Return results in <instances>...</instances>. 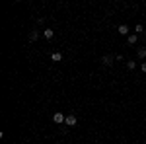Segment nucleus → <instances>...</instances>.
I'll list each match as a JSON object with an SVG mask.
<instances>
[{
    "label": "nucleus",
    "instance_id": "nucleus-1",
    "mask_svg": "<svg viewBox=\"0 0 146 144\" xmlns=\"http://www.w3.org/2000/svg\"><path fill=\"white\" fill-rule=\"evenodd\" d=\"M53 121H55L56 125H62V123L66 121V117H64V115H62V113L58 111V113H55V115H53Z\"/></svg>",
    "mask_w": 146,
    "mask_h": 144
},
{
    "label": "nucleus",
    "instance_id": "nucleus-2",
    "mask_svg": "<svg viewBox=\"0 0 146 144\" xmlns=\"http://www.w3.org/2000/svg\"><path fill=\"white\" fill-rule=\"evenodd\" d=\"M64 125H68V127H76V117H74V115H66Z\"/></svg>",
    "mask_w": 146,
    "mask_h": 144
},
{
    "label": "nucleus",
    "instance_id": "nucleus-3",
    "mask_svg": "<svg viewBox=\"0 0 146 144\" xmlns=\"http://www.w3.org/2000/svg\"><path fill=\"white\" fill-rule=\"evenodd\" d=\"M113 60H115V58H113L111 55H105L103 58H101V62H103L105 66H111V64H113Z\"/></svg>",
    "mask_w": 146,
    "mask_h": 144
},
{
    "label": "nucleus",
    "instance_id": "nucleus-4",
    "mask_svg": "<svg viewBox=\"0 0 146 144\" xmlns=\"http://www.w3.org/2000/svg\"><path fill=\"white\" fill-rule=\"evenodd\" d=\"M43 37H45V39H53V37H55V31H53V29H45V31H43Z\"/></svg>",
    "mask_w": 146,
    "mask_h": 144
},
{
    "label": "nucleus",
    "instance_id": "nucleus-5",
    "mask_svg": "<svg viewBox=\"0 0 146 144\" xmlns=\"http://www.w3.org/2000/svg\"><path fill=\"white\" fill-rule=\"evenodd\" d=\"M119 33H121V35H129V25H125V23H123V25H119Z\"/></svg>",
    "mask_w": 146,
    "mask_h": 144
},
{
    "label": "nucleus",
    "instance_id": "nucleus-6",
    "mask_svg": "<svg viewBox=\"0 0 146 144\" xmlns=\"http://www.w3.org/2000/svg\"><path fill=\"white\" fill-rule=\"evenodd\" d=\"M51 58H53L55 62H60V60H62V55H60V53H53V55H51Z\"/></svg>",
    "mask_w": 146,
    "mask_h": 144
},
{
    "label": "nucleus",
    "instance_id": "nucleus-7",
    "mask_svg": "<svg viewBox=\"0 0 146 144\" xmlns=\"http://www.w3.org/2000/svg\"><path fill=\"white\" fill-rule=\"evenodd\" d=\"M135 66H136V60H127V68L129 70H135Z\"/></svg>",
    "mask_w": 146,
    "mask_h": 144
},
{
    "label": "nucleus",
    "instance_id": "nucleus-8",
    "mask_svg": "<svg viewBox=\"0 0 146 144\" xmlns=\"http://www.w3.org/2000/svg\"><path fill=\"white\" fill-rule=\"evenodd\" d=\"M127 41H129V45H135L136 43V35H129V39H127Z\"/></svg>",
    "mask_w": 146,
    "mask_h": 144
},
{
    "label": "nucleus",
    "instance_id": "nucleus-9",
    "mask_svg": "<svg viewBox=\"0 0 146 144\" xmlns=\"http://www.w3.org/2000/svg\"><path fill=\"white\" fill-rule=\"evenodd\" d=\"M39 37V31H31V35H29V41H35Z\"/></svg>",
    "mask_w": 146,
    "mask_h": 144
},
{
    "label": "nucleus",
    "instance_id": "nucleus-10",
    "mask_svg": "<svg viewBox=\"0 0 146 144\" xmlns=\"http://www.w3.org/2000/svg\"><path fill=\"white\" fill-rule=\"evenodd\" d=\"M146 56V49H138V58H144Z\"/></svg>",
    "mask_w": 146,
    "mask_h": 144
},
{
    "label": "nucleus",
    "instance_id": "nucleus-11",
    "mask_svg": "<svg viewBox=\"0 0 146 144\" xmlns=\"http://www.w3.org/2000/svg\"><path fill=\"white\" fill-rule=\"evenodd\" d=\"M140 68H142V72H146V62H142V66H140Z\"/></svg>",
    "mask_w": 146,
    "mask_h": 144
}]
</instances>
